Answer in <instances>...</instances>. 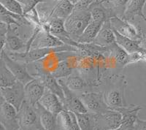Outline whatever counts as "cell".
<instances>
[{
	"label": "cell",
	"instance_id": "obj_25",
	"mask_svg": "<svg viewBox=\"0 0 146 130\" xmlns=\"http://www.w3.org/2000/svg\"><path fill=\"white\" fill-rule=\"evenodd\" d=\"M37 106L40 110L42 126L45 130H62L57 115L47 111L39 103L37 104Z\"/></svg>",
	"mask_w": 146,
	"mask_h": 130
},
{
	"label": "cell",
	"instance_id": "obj_13",
	"mask_svg": "<svg viewBox=\"0 0 146 130\" xmlns=\"http://www.w3.org/2000/svg\"><path fill=\"white\" fill-rule=\"evenodd\" d=\"M8 26V32L6 35L5 45L2 50H4L6 52H13V53L20 52V50L24 48L27 50V42H25L20 37V34L18 32L19 27L15 24Z\"/></svg>",
	"mask_w": 146,
	"mask_h": 130
},
{
	"label": "cell",
	"instance_id": "obj_44",
	"mask_svg": "<svg viewBox=\"0 0 146 130\" xmlns=\"http://www.w3.org/2000/svg\"><path fill=\"white\" fill-rule=\"evenodd\" d=\"M40 130H45V129H44L43 128V127H42V128L41 129H40Z\"/></svg>",
	"mask_w": 146,
	"mask_h": 130
},
{
	"label": "cell",
	"instance_id": "obj_23",
	"mask_svg": "<svg viewBox=\"0 0 146 130\" xmlns=\"http://www.w3.org/2000/svg\"><path fill=\"white\" fill-rule=\"evenodd\" d=\"M75 9V5H73L69 0H59L55 2L52 10V19H58L66 20V19Z\"/></svg>",
	"mask_w": 146,
	"mask_h": 130
},
{
	"label": "cell",
	"instance_id": "obj_34",
	"mask_svg": "<svg viewBox=\"0 0 146 130\" xmlns=\"http://www.w3.org/2000/svg\"><path fill=\"white\" fill-rule=\"evenodd\" d=\"M140 61H143V53L141 52V50L129 54V56H128L127 66L128 65L131 64H135L138 62H140Z\"/></svg>",
	"mask_w": 146,
	"mask_h": 130
},
{
	"label": "cell",
	"instance_id": "obj_46",
	"mask_svg": "<svg viewBox=\"0 0 146 130\" xmlns=\"http://www.w3.org/2000/svg\"><path fill=\"white\" fill-rule=\"evenodd\" d=\"M18 130H23V129H18Z\"/></svg>",
	"mask_w": 146,
	"mask_h": 130
},
{
	"label": "cell",
	"instance_id": "obj_29",
	"mask_svg": "<svg viewBox=\"0 0 146 130\" xmlns=\"http://www.w3.org/2000/svg\"><path fill=\"white\" fill-rule=\"evenodd\" d=\"M114 31L115 36V42L121 47L128 54H131L136 51H139L140 48L139 46V40H134L121 34L116 31Z\"/></svg>",
	"mask_w": 146,
	"mask_h": 130
},
{
	"label": "cell",
	"instance_id": "obj_7",
	"mask_svg": "<svg viewBox=\"0 0 146 130\" xmlns=\"http://www.w3.org/2000/svg\"><path fill=\"white\" fill-rule=\"evenodd\" d=\"M79 97L88 109V112L93 113L100 114L113 110L105 102L103 92H84L82 93Z\"/></svg>",
	"mask_w": 146,
	"mask_h": 130
},
{
	"label": "cell",
	"instance_id": "obj_19",
	"mask_svg": "<svg viewBox=\"0 0 146 130\" xmlns=\"http://www.w3.org/2000/svg\"><path fill=\"white\" fill-rule=\"evenodd\" d=\"M64 45V43L58 37L42 29L37 34L34 41L32 42L30 49L56 48V47L62 46Z\"/></svg>",
	"mask_w": 146,
	"mask_h": 130
},
{
	"label": "cell",
	"instance_id": "obj_21",
	"mask_svg": "<svg viewBox=\"0 0 146 130\" xmlns=\"http://www.w3.org/2000/svg\"><path fill=\"white\" fill-rule=\"evenodd\" d=\"M146 0H128L125 6L123 19L129 21H132L136 16L144 19L143 13Z\"/></svg>",
	"mask_w": 146,
	"mask_h": 130
},
{
	"label": "cell",
	"instance_id": "obj_37",
	"mask_svg": "<svg viewBox=\"0 0 146 130\" xmlns=\"http://www.w3.org/2000/svg\"><path fill=\"white\" fill-rule=\"evenodd\" d=\"M139 46L140 50H146V34H144L140 40H139Z\"/></svg>",
	"mask_w": 146,
	"mask_h": 130
},
{
	"label": "cell",
	"instance_id": "obj_41",
	"mask_svg": "<svg viewBox=\"0 0 146 130\" xmlns=\"http://www.w3.org/2000/svg\"><path fill=\"white\" fill-rule=\"evenodd\" d=\"M0 130H5V127H4L2 125H1V129H0Z\"/></svg>",
	"mask_w": 146,
	"mask_h": 130
},
{
	"label": "cell",
	"instance_id": "obj_17",
	"mask_svg": "<svg viewBox=\"0 0 146 130\" xmlns=\"http://www.w3.org/2000/svg\"><path fill=\"white\" fill-rule=\"evenodd\" d=\"M38 103L47 111L57 116L65 109L63 101L60 97L47 89Z\"/></svg>",
	"mask_w": 146,
	"mask_h": 130
},
{
	"label": "cell",
	"instance_id": "obj_31",
	"mask_svg": "<svg viewBox=\"0 0 146 130\" xmlns=\"http://www.w3.org/2000/svg\"><path fill=\"white\" fill-rule=\"evenodd\" d=\"M78 125L81 130H95V113L87 112L75 113Z\"/></svg>",
	"mask_w": 146,
	"mask_h": 130
},
{
	"label": "cell",
	"instance_id": "obj_27",
	"mask_svg": "<svg viewBox=\"0 0 146 130\" xmlns=\"http://www.w3.org/2000/svg\"><path fill=\"white\" fill-rule=\"evenodd\" d=\"M108 50L109 52L108 56H110L113 58L116 63L119 70H121L127 66L129 54L121 47H120L116 42L112 45L111 46L108 47Z\"/></svg>",
	"mask_w": 146,
	"mask_h": 130
},
{
	"label": "cell",
	"instance_id": "obj_35",
	"mask_svg": "<svg viewBox=\"0 0 146 130\" xmlns=\"http://www.w3.org/2000/svg\"><path fill=\"white\" fill-rule=\"evenodd\" d=\"M96 1V0H79V2L75 5V7L78 8L88 9V7Z\"/></svg>",
	"mask_w": 146,
	"mask_h": 130
},
{
	"label": "cell",
	"instance_id": "obj_26",
	"mask_svg": "<svg viewBox=\"0 0 146 130\" xmlns=\"http://www.w3.org/2000/svg\"><path fill=\"white\" fill-rule=\"evenodd\" d=\"M78 54H79V53H78ZM76 54H75V55H76ZM75 55L72 56L66 60L58 62L56 66L55 67V68L50 72L57 80L64 78L70 76L72 74L73 70H75L72 57Z\"/></svg>",
	"mask_w": 146,
	"mask_h": 130
},
{
	"label": "cell",
	"instance_id": "obj_4",
	"mask_svg": "<svg viewBox=\"0 0 146 130\" xmlns=\"http://www.w3.org/2000/svg\"><path fill=\"white\" fill-rule=\"evenodd\" d=\"M20 128L23 130H40L42 127L37 105H30L24 100L18 111Z\"/></svg>",
	"mask_w": 146,
	"mask_h": 130
},
{
	"label": "cell",
	"instance_id": "obj_32",
	"mask_svg": "<svg viewBox=\"0 0 146 130\" xmlns=\"http://www.w3.org/2000/svg\"><path fill=\"white\" fill-rule=\"evenodd\" d=\"M128 0H104L105 5L113 10L115 16L123 18L125 6Z\"/></svg>",
	"mask_w": 146,
	"mask_h": 130
},
{
	"label": "cell",
	"instance_id": "obj_9",
	"mask_svg": "<svg viewBox=\"0 0 146 130\" xmlns=\"http://www.w3.org/2000/svg\"><path fill=\"white\" fill-rule=\"evenodd\" d=\"M122 115L115 110L95 114V130H113L121 127Z\"/></svg>",
	"mask_w": 146,
	"mask_h": 130
},
{
	"label": "cell",
	"instance_id": "obj_6",
	"mask_svg": "<svg viewBox=\"0 0 146 130\" xmlns=\"http://www.w3.org/2000/svg\"><path fill=\"white\" fill-rule=\"evenodd\" d=\"M113 30L121 34L134 40H139L144 35L143 29L139 26H136L123 18L115 16L110 19Z\"/></svg>",
	"mask_w": 146,
	"mask_h": 130
},
{
	"label": "cell",
	"instance_id": "obj_33",
	"mask_svg": "<svg viewBox=\"0 0 146 130\" xmlns=\"http://www.w3.org/2000/svg\"><path fill=\"white\" fill-rule=\"evenodd\" d=\"M0 3L8 11L24 16L23 6L16 0H0Z\"/></svg>",
	"mask_w": 146,
	"mask_h": 130
},
{
	"label": "cell",
	"instance_id": "obj_14",
	"mask_svg": "<svg viewBox=\"0 0 146 130\" xmlns=\"http://www.w3.org/2000/svg\"><path fill=\"white\" fill-rule=\"evenodd\" d=\"M141 110L140 105L133 104L115 110L122 115V122L120 127L123 130L135 129L137 121L139 119V113Z\"/></svg>",
	"mask_w": 146,
	"mask_h": 130
},
{
	"label": "cell",
	"instance_id": "obj_8",
	"mask_svg": "<svg viewBox=\"0 0 146 130\" xmlns=\"http://www.w3.org/2000/svg\"><path fill=\"white\" fill-rule=\"evenodd\" d=\"M0 123L5 130H18L20 128L18 110L0 97Z\"/></svg>",
	"mask_w": 146,
	"mask_h": 130
},
{
	"label": "cell",
	"instance_id": "obj_45",
	"mask_svg": "<svg viewBox=\"0 0 146 130\" xmlns=\"http://www.w3.org/2000/svg\"><path fill=\"white\" fill-rule=\"evenodd\" d=\"M55 2H58V1H59V0H54Z\"/></svg>",
	"mask_w": 146,
	"mask_h": 130
},
{
	"label": "cell",
	"instance_id": "obj_3",
	"mask_svg": "<svg viewBox=\"0 0 146 130\" xmlns=\"http://www.w3.org/2000/svg\"><path fill=\"white\" fill-rule=\"evenodd\" d=\"M91 21L88 9L75 7L64 21V27L70 38L78 42L83 32Z\"/></svg>",
	"mask_w": 146,
	"mask_h": 130
},
{
	"label": "cell",
	"instance_id": "obj_20",
	"mask_svg": "<svg viewBox=\"0 0 146 130\" xmlns=\"http://www.w3.org/2000/svg\"><path fill=\"white\" fill-rule=\"evenodd\" d=\"M115 36L110 20L103 23L96 38L91 43L103 48H108L115 43Z\"/></svg>",
	"mask_w": 146,
	"mask_h": 130
},
{
	"label": "cell",
	"instance_id": "obj_24",
	"mask_svg": "<svg viewBox=\"0 0 146 130\" xmlns=\"http://www.w3.org/2000/svg\"><path fill=\"white\" fill-rule=\"evenodd\" d=\"M42 29L43 31L49 32L58 38L64 37V36L70 37V35L65 29L64 20L58 19V18H53L48 23L42 24Z\"/></svg>",
	"mask_w": 146,
	"mask_h": 130
},
{
	"label": "cell",
	"instance_id": "obj_36",
	"mask_svg": "<svg viewBox=\"0 0 146 130\" xmlns=\"http://www.w3.org/2000/svg\"><path fill=\"white\" fill-rule=\"evenodd\" d=\"M134 130H146V121L138 119Z\"/></svg>",
	"mask_w": 146,
	"mask_h": 130
},
{
	"label": "cell",
	"instance_id": "obj_39",
	"mask_svg": "<svg viewBox=\"0 0 146 130\" xmlns=\"http://www.w3.org/2000/svg\"><path fill=\"white\" fill-rule=\"evenodd\" d=\"M141 52L143 53V62H146V50H140Z\"/></svg>",
	"mask_w": 146,
	"mask_h": 130
},
{
	"label": "cell",
	"instance_id": "obj_30",
	"mask_svg": "<svg viewBox=\"0 0 146 130\" xmlns=\"http://www.w3.org/2000/svg\"><path fill=\"white\" fill-rule=\"evenodd\" d=\"M17 81L15 75L7 68L2 58H0V87L12 86Z\"/></svg>",
	"mask_w": 146,
	"mask_h": 130
},
{
	"label": "cell",
	"instance_id": "obj_43",
	"mask_svg": "<svg viewBox=\"0 0 146 130\" xmlns=\"http://www.w3.org/2000/svg\"><path fill=\"white\" fill-rule=\"evenodd\" d=\"M143 20H144L145 22V23H146V18H145V17L144 19H143Z\"/></svg>",
	"mask_w": 146,
	"mask_h": 130
},
{
	"label": "cell",
	"instance_id": "obj_15",
	"mask_svg": "<svg viewBox=\"0 0 146 130\" xmlns=\"http://www.w3.org/2000/svg\"><path fill=\"white\" fill-rule=\"evenodd\" d=\"M46 88L40 79L35 78L24 86L25 100L30 105L36 106L40 99L44 95Z\"/></svg>",
	"mask_w": 146,
	"mask_h": 130
},
{
	"label": "cell",
	"instance_id": "obj_18",
	"mask_svg": "<svg viewBox=\"0 0 146 130\" xmlns=\"http://www.w3.org/2000/svg\"><path fill=\"white\" fill-rule=\"evenodd\" d=\"M91 13V20L100 23H105L111 18L115 17L113 10L103 3V0H96L88 7Z\"/></svg>",
	"mask_w": 146,
	"mask_h": 130
},
{
	"label": "cell",
	"instance_id": "obj_1",
	"mask_svg": "<svg viewBox=\"0 0 146 130\" xmlns=\"http://www.w3.org/2000/svg\"><path fill=\"white\" fill-rule=\"evenodd\" d=\"M105 83L104 97L105 102L113 110L127 106L125 98V91L128 86L126 76L119 73L105 75L102 79Z\"/></svg>",
	"mask_w": 146,
	"mask_h": 130
},
{
	"label": "cell",
	"instance_id": "obj_5",
	"mask_svg": "<svg viewBox=\"0 0 146 130\" xmlns=\"http://www.w3.org/2000/svg\"><path fill=\"white\" fill-rule=\"evenodd\" d=\"M1 58L4 61L7 68L15 75L18 81L21 82L24 86L35 78L32 75H30L28 72L27 64L12 58L4 50H1Z\"/></svg>",
	"mask_w": 146,
	"mask_h": 130
},
{
	"label": "cell",
	"instance_id": "obj_10",
	"mask_svg": "<svg viewBox=\"0 0 146 130\" xmlns=\"http://www.w3.org/2000/svg\"><path fill=\"white\" fill-rule=\"evenodd\" d=\"M0 97L15 107L18 111L25 100L24 85L19 81H17L12 86L0 87Z\"/></svg>",
	"mask_w": 146,
	"mask_h": 130
},
{
	"label": "cell",
	"instance_id": "obj_12",
	"mask_svg": "<svg viewBox=\"0 0 146 130\" xmlns=\"http://www.w3.org/2000/svg\"><path fill=\"white\" fill-rule=\"evenodd\" d=\"M58 83L62 86L64 92V108L75 113H85L88 112L80 98L76 96L73 91L70 90L61 79H58Z\"/></svg>",
	"mask_w": 146,
	"mask_h": 130
},
{
	"label": "cell",
	"instance_id": "obj_22",
	"mask_svg": "<svg viewBox=\"0 0 146 130\" xmlns=\"http://www.w3.org/2000/svg\"><path fill=\"white\" fill-rule=\"evenodd\" d=\"M62 130H81L78 125L75 113L64 109L58 115Z\"/></svg>",
	"mask_w": 146,
	"mask_h": 130
},
{
	"label": "cell",
	"instance_id": "obj_40",
	"mask_svg": "<svg viewBox=\"0 0 146 130\" xmlns=\"http://www.w3.org/2000/svg\"><path fill=\"white\" fill-rule=\"evenodd\" d=\"M70 2H72V3L73 4V5H76L77 3H78V2H79V0H69Z\"/></svg>",
	"mask_w": 146,
	"mask_h": 130
},
{
	"label": "cell",
	"instance_id": "obj_38",
	"mask_svg": "<svg viewBox=\"0 0 146 130\" xmlns=\"http://www.w3.org/2000/svg\"><path fill=\"white\" fill-rule=\"evenodd\" d=\"M16 1H18L19 3L21 4L22 6H24V5H25L26 4L29 2V0H16Z\"/></svg>",
	"mask_w": 146,
	"mask_h": 130
},
{
	"label": "cell",
	"instance_id": "obj_2",
	"mask_svg": "<svg viewBox=\"0 0 146 130\" xmlns=\"http://www.w3.org/2000/svg\"><path fill=\"white\" fill-rule=\"evenodd\" d=\"M82 50L76 47L64 44L62 46L56 47V48H35L30 49L27 52H7L8 55L18 62H23V63L29 64L32 62H40V60L45 58L48 56L56 53H61V52H75V53H80Z\"/></svg>",
	"mask_w": 146,
	"mask_h": 130
},
{
	"label": "cell",
	"instance_id": "obj_16",
	"mask_svg": "<svg viewBox=\"0 0 146 130\" xmlns=\"http://www.w3.org/2000/svg\"><path fill=\"white\" fill-rule=\"evenodd\" d=\"M64 82V84L73 92H89L92 91L94 88H98L99 86L96 84H92L86 79H85L80 75H73L72 74L70 76L61 79Z\"/></svg>",
	"mask_w": 146,
	"mask_h": 130
},
{
	"label": "cell",
	"instance_id": "obj_28",
	"mask_svg": "<svg viewBox=\"0 0 146 130\" xmlns=\"http://www.w3.org/2000/svg\"><path fill=\"white\" fill-rule=\"evenodd\" d=\"M103 23H100L91 20L77 42L82 44L91 43L98 34Z\"/></svg>",
	"mask_w": 146,
	"mask_h": 130
},
{
	"label": "cell",
	"instance_id": "obj_11",
	"mask_svg": "<svg viewBox=\"0 0 146 130\" xmlns=\"http://www.w3.org/2000/svg\"><path fill=\"white\" fill-rule=\"evenodd\" d=\"M36 73L33 74L32 76L40 79L47 90L56 94L64 102V97L62 86L60 85L58 80L52 75L51 72L44 69L43 67L38 66H36Z\"/></svg>",
	"mask_w": 146,
	"mask_h": 130
},
{
	"label": "cell",
	"instance_id": "obj_42",
	"mask_svg": "<svg viewBox=\"0 0 146 130\" xmlns=\"http://www.w3.org/2000/svg\"><path fill=\"white\" fill-rule=\"evenodd\" d=\"M113 130H123V129H121V127H119V128L115 129H113Z\"/></svg>",
	"mask_w": 146,
	"mask_h": 130
}]
</instances>
